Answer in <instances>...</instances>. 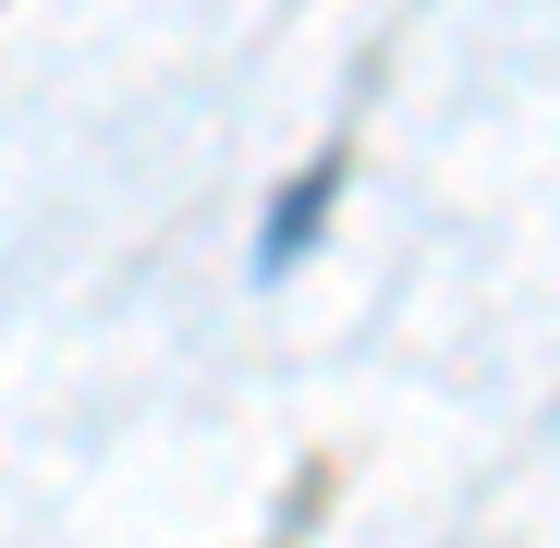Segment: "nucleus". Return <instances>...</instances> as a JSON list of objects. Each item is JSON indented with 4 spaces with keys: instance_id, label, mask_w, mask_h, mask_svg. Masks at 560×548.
<instances>
[{
    "instance_id": "f257e3e1",
    "label": "nucleus",
    "mask_w": 560,
    "mask_h": 548,
    "mask_svg": "<svg viewBox=\"0 0 560 548\" xmlns=\"http://www.w3.org/2000/svg\"><path fill=\"white\" fill-rule=\"evenodd\" d=\"M329 196H341V171H317V183H305V196H293V208H280V220H268V268H280V256H293V244H305L317 220H329Z\"/></svg>"
}]
</instances>
